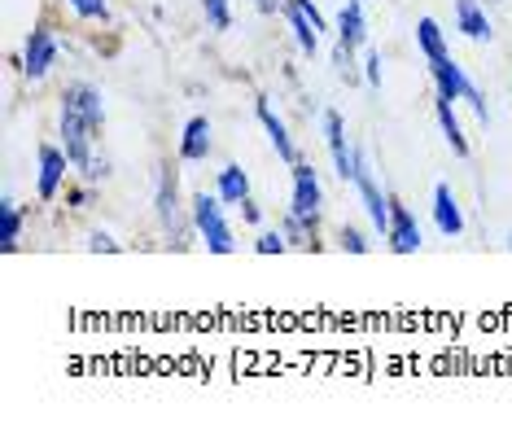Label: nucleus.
I'll list each match as a JSON object with an SVG mask.
<instances>
[{
    "label": "nucleus",
    "mask_w": 512,
    "mask_h": 429,
    "mask_svg": "<svg viewBox=\"0 0 512 429\" xmlns=\"http://www.w3.org/2000/svg\"><path fill=\"white\" fill-rule=\"evenodd\" d=\"M320 127H324V145H329V158H333V171L342 184H355V167H359V145L346 141V119L337 110H324L320 114Z\"/></svg>",
    "instance_id": "423d86ee"
},
{
    "label": "nucleus",
    "mask_w": 512,
    "mask_h": 429,
    "mask_svg": "<svg viewBox=\"0 0 512 429\" xmlns=\"http://www.w3.org/2000/svg\"><path fill=\"white\" fill-rule=\"evenodd\" d=\"M486 5H491V0H486Z\"/></svg>",
    "instance_id": "2f4dec72"
},
{
    "label": "nucleus",
    "mask_w": 512,
    "mask_h": 429,
    "mask_svg": "<svg viewBox=\"0 0 512 429\" xmlns=\"http://www.w3.org/2000/svg\"><path fill=\"white\" fill-rule=\"evenodd\" d=\"M351 189L359 193V202H364L372 233L386 237L390 233V193L381 189V180H377V171H372V162H368L364 149H359V167H355V184H351Z\"/></svg>",
    "instance_id": "39448f33"
},
{
    "label": "nucleus",
    "mask_w": 512,
    "mask_h": 429,
    "mask_svg": "<svg viewBox=\"0 0 512 429\" xmlns=\"http://www.w3.org/2000/svg\"><path fill=\"white\" fill-rule=\"evenodd\" d=\"M381 49H364V79H368V88H381Z\"/></svg>",
    "instance_id": "393cba45"
},
{
    "label": "nucleus",
    "mask_w": 512,
    "mask_h": 429,
    "mask_svg": "<svg viewBox=\"0 0 512 429\" xmlns=\"http://www.w3.org/2000/svg\"><path fill=\"white\" fill-rule=\"evenodd\" d=\"M88 250H92V254H119L123 246H119V241H114L110 233H88Z\"/></svg>",
    "instance_id": "bb28decb"
},
{
    "label": "nucleus",
    "mask_w": 512,
    "mask_h": 429,
    "mask_svg": "<svg viewBox=\"0 0 512 429\" xmlns=\"http://www.w3.org/2000/svg\"><path fill=\"white\" fill-rule=\"evenodd\" d=\"M508 250H512V233H508Z\"/></svg>",
    "instance_id": "7c9ffc66"
},
{
    "label": "nucleus",
    "mask_w": 512,
    "mask_h": 429,
    "mask_svg": "<svg viewBox=\"0 0 512 429\" xmlns=\"http://www.w3.org/2000/svg\"><path fill=\"white\" fill-rule=\"evenodd\" d=\"M36 197L40 202H53L57 193H62V184H66V171H75V162H71V154H66L62 145H49L44 141L40 149H36Z\"/></svg>",
    "instance_id": "0eeeda50"
},
{
    "label": "nucleus",
    "mask_w": 512,
    "mask_h": 429,
    "mask_svg": "<svg viewBox=\"0 0 512 429\" xmlns=\"http://www.w3.org/2000/svg\"><path fill=\"white\" fill-rule=\"evenodd\" d=\"M416 49H421L425 62H438V57H447V31L438 27V18H421L416 22Z\"/></svg>",
    "instance_id": "6ab92c4d"
},
{
    "label": "nucleus",
    "mask_w": 512,
    "mask_h": 429,
    "mask_svg": "<svg viewBox=\"0 0 512 429\" xmlns=\"http://www.w3.org/2000/svg\"><path fill=\"white\" fill-rule=\"evenodd\" d=\"M79 176H84L88 184H101V180L110 176V158H106V154H92V158H88V167L79 171Z\"/></svg>",
    "instance_id": "b1692460"
},
{
    "label": "nucleus",
    "mask_w": 512,
    "mask_h": 429,
    "mask_svg": "<svg viewBox=\"0 0 512 429\" xmlns=\"http://www.w3.org/2000/svg\"><path fill=\"white\" fill-rule=\"evenodd\" d=\"M333 71L337 79H346V84H355L359 71H355V53L351 49H342V44H333Z\"/></svg>",
    "instance_id": "412c9836"
},
{
    "label": "nucleus",
    "mask_w": 512,
    "mask_h": 429,
    "mask_svg": "<svg viewBox=\"0 0 512 429\" xmlns=\"http://www.w3.org/2000/svg\"><path fill=\"white\" fill-rule=\"evenodd\" d=\"M254 114H259V123H263V132H267V141H272V149H276V158H281L285 167H294V162H298L302 154H298L294 136H289L285 119L272 110V101H267V97H254Z\"/></svg>",
    "instance_id": "9d476101"
},
{
    "label": "nucleus",
    "mask_w": 512,
    "mask_h": 429,
    "mask_svg": "<svg viewBox=\"0 0 512 429\" xmlns=\"http://www.w3.org/2000/svg\"><path fill=\"white\" fill-rule=\"evenodd\" d=\"M285 22H289V31H294V40H298V53L302 57H316L320 53V27L302 14L294 0H285Z\"/></svg>",
    "instance_id": "dca6fc26"
},
{
    "label": "nucleus",
    "mask_w": 512,
    "mask_h": 429,
    "mask_svg": "<svg viewBox=\"0 0 512 429\" xmlns=\"http://www.w3.org/2000/svg\"><path fill=\"white\" fill-rule=\"evenodd\" d=\"M241 219H246V224H263V206L254 202V197H246V202H241Z\"/></svg>",
    "instance_id": "cd10ccee"
},
{
    "label": "nucleus",
    "mask_w": 512,
    "mask_h": 429,
    "mask_svg": "<svg viewBox=\"0 0 512 429\" xmlns=\"http://www.w3.org/2000/svg\"><path fill=\"white\" fill-rule=\"evenodd\" d=\"M294 176V193H289V215H298L302 224H311L320 233V219H324V184H320V171L311 167L307 158H298L289 167Z\"/></svg>",
    "instance_id": "20e7f679"
},
{
    "label": "nucleus",
    "mask_w": 512,
    "mask_h": 429,
    "mask_svg": "<svg viewBox=\"0 0 512 429\" xmlns=\"http://www.w3.org/2000/svg\"><path fill=\"white\" fill-rule=\"evenodd\" d=\"M189 215H193V228H197V237H202L206 250L211 254H237V233H232V224L224 219L219 193H193Z\"/></svg>",
    "instance_id": "f03ea898"
},
{
    "label": "nucleus",
    "mask_w": 512,
    "mask_h": 429,
    "mask_svg": "<svg viewBox=\"0 0 512 429\" xmlns=\"http://www.w3.org/2000/svg\"><path fill=\"white\" fill-rule=\"evenodd\" d=\"M337 44L342 49H368V18H364V0H342L337 9Z\"/></svg>",
    "instance_id": "9b49d317"
},
{
    "label": "nucleus",
    "mask_w": 512,
    "mask_h": 429,
    "mask_svg": "<svg viewBox=\"0 0 512 429\" xmlns=\"http://www.w3.org/2000/svg\"><path fill=\"white\" fill-rule=\"evenodd\" d=\"M215 193H219V202L224 206H241L250 197V176L241 171V162H228L224 171L215 176Z\"/></svg>",
    "instance_id": "f3484780"
},
{
    "label": "nucleus",
    "mask_w": 512,
    "mask_h": 429,
    "mask_svg": "<svg viewBox=\"0 0 512 429\" xmlns=\"http://www.w3.org/2000/svg\"><path fill=\"white\" fill-rule=\"evenodd\" d=\"M429 79H434V97H447V101H464L477 123H491V110H486V92L473 84L469 75H464V66L456 57H438V62H429Z\"/></svg>",
    "instance_id": "f257e3e1"
},
{
    "label": "nucleus",
    "mask_w": 512,
    "mask_h": 429,
    "mask_svg": "<svg viewBox=\"0 0 512 429\" xmlns=\"http://www.w3.org/2000/svg\"><path fill=\"white\" fill-rule=\"evenodd\" d=\"M386 246H390L394 254H416V250L425 246L421 224H416L412 206H403L399 197H390V233H386Z\"/></svg>",
    "instance_id": "1a4fd4ad"
},
{
    "label": "nucleus",
    "mask_w": 512,
    "mask_h": 429,
    "mask_svg": "<svg viewBox=\"0 0 512 429\" xmlns=\"http://www.w3.org/2000/svg\"><path fill=\"white\" fill-rule=\"evenodd\" d=\"M22 219H27V211L14 202V197H0V250L5 254H14L18 250V241H22Z\"/></svg>",
    "instance_id": "a211bd4d"
},
{
    "label": "nucleus",
    "mask_w": 512,
    "mask_h": 429,
    "mask_svg": "<svg viewBox=\"0 0 512 429\" xmlns=\"http://www.w3.org/2000/svg\"><path fill=\"white\" fill-rule=\"evenodd\" d=\"M215 149V132H211V119L206 114H193L180 132V162H206Z\"/></svg>",
    "instance_id": "f8f14e48"
},
{
    "label": "nucleus",
    "mask_w": 512,
    "mask_h": 429,
    "mask_svg": "<svg viewBox=\"0 0 512 429\" xmlns=\"http://www.w3.org/2000/svg\"><path fill=\"white\" fill-rule=\"evenodd\" d=\"M202 14L211 22V31H228L232 27V0H202Z\"/></svg>",
    "instance_id": "aec40b11"
},
{
    "label": "nucleus",
    "mask_w": 512,
    "mask_h": 429,
    "mask_svg": "<svg viewBox=\"0 0 512 429\" xmlns=\"http://www.w3.org/2000/svg\"><path fill=\"white\" fill-rule=\"evenodd\" d=\"M254 250H259V254H285L289 237L281 233V228H267V233H259V241H254Z\"/></svg>",
    "instance_id": "5701e85b"
},
{
    "label": "nucleus",
    "mask_w": 512,
    "mask_h": 429,
    "mask_svg": "<svg viewBox=\"0 0 512 429\" xmlns=\"http://www.w3.org/2000/svg\"><path fill=\"white\" fill-rule=\"evenodd\" d=\"M434 114H438V127H442V136H447L451 154H456V158H469V136H464V127H460V119H456V101L434 97Z\"/></svg>",
    "instance_id": "2eb2a0df"
},
{
    "label": "nucleus",
    "mask_w": 512,
    "mask_h": 429,
    "mask_svg": "<svg viewBox=\"0 0 512 429\" xmlns=\"http://www.w3.org/2000/svg\"><path fill=\"white\" fill-rule=\"evenodd\" d=\"M456 31L473 44H486L495 36L491 18H486V0H456Z\"/></svg>",
    "instance_id": "ddd939ff"
},
{
    "label": "nucleus",
    "mask_w": 512,
    "mask_h": 429,
    "mask_svg": "<svg viewBox=\"0 0 512 429\" xmlns=\"http://www.w3.org/2000/svg\"><path fill=\"white\" fill-rule=\"evenodd\" d=\"M342 250H351V254H368V250H372V241H368L364 233H359V228L346 224V228H342Z\"/></svg>",
    "instance_id": "a878e982"
},
{
    "label": "nucleus",
    "mask_w": 512,
    "mask_h": 429,
    "mask_svg": "<svg viewBox=\"0 0 512 429\" xmlns=\"http://www.w3.org/2000/svg\"><path fill=\"white\" fill-rule=\"evenodd\" d=\"M57 53H62V44H57V36L40 22V27L27 36V44H22V75H27L31 84H40V79L57 66Z\"/></svg>",
    "instance_id": "6e6552de"
},
{
    "label": "nucleus",
    "mask_w": 512,
    "mask_h": 429,
    "mask_svg": "<svg viewBox=\"0 0 512 429\" xmlns=\"http://www.w3.org/2000/svg\"><path fill=\"white\" fill-rule=\"evenodd\" d=\"M66 5H71L79 18H88V22H106V18H110V5H106V0H66Z\"/></svg>",
    "instance_id": "4be33fe9"
},
{
    "label": "nucleus",
    "mask_w": 512,
    "mask_h": 429,
    "mask_svg": "<svg viewBox=\"0 0 512 429\" xmlns=\"http://www.w3.org/2000/svg\"><path fill=\"white\" fill-rule=\"evenodd\" d=\"M434 224H438L442 237H460L464 233V211H460V202H456V193H451L447 180L434 184Z\"/></svg>",
    "instance_id": "4468645a"
},
{
    "label": "nucleus",
    "mask_w": 512,
    "mask_h": 429,
    "mask_svg": "<svg viewBox=\"0 0 512 429\" xmlns=\"http://www.w3.org/2000/svg\"><path fill=\"white\" fill-rule=\"evenodd\" d=\"M154 206H158V224L167 228L171 246H176V250H189V237L197 233V228H193V215H184V206H180V184H176V171H171V167L158 171Z\"/></svg>",
    "instance_id": "7ed1b4c3"
},
{
    "label": "nucleus",
    "mask_w": 512,
    "mask_h": 429,
    "mask_svg": "<svg viewBox=\"0 0 512 429\" xmlns=\"http://www.w3.org/2000/svg\"><path fill=\"white\" fill-rule=\"evenodd\" d=\"M92 189H97V184H88V180H84V189H71V206H75V211H84V206L92 202Z\"/></svg>",
    "instance_id": "c85d7f7f"
},
{
    "label": "nucleus",
    "mask_w": 512,
    "mask_h": 429,
    "mask_svg": "<svg viewBox=\"0 0 512 429\" xmlns=\"http://www.w3.org/2000/svg\"><path fill=\"white\" fill-rule=\"evenodd\" d=\"M250 5L259 9V14H267V18H272V14H285V0H250Z\"/></svg>",
    "instance_id": "c756f323"
}]
</instances>
